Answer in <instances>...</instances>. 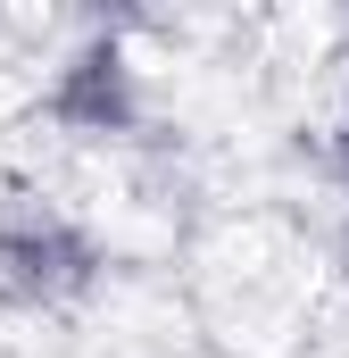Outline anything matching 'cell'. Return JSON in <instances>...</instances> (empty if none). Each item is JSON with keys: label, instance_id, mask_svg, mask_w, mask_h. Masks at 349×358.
I'll list each match as a JSON object with an SVG mask.
<instances>
[{"label": "cell", "instance_id": "1", "mask_svg": "<svg viewBox=\"0 0 349 358\" xmlns=\"http://www.w3.org/2000/svg\"><path fill=\"white\" fill-rule=\"evenodd\" d=\"M0 283L17 300H67L91 283V242L67 234L59 217H17L0 225Z\"/></svg>", "mask_w": 349, "mask_h": 358}, {"label": "cell", "instance_id": "2", "mask_svg": "<svg viewBox=\"0 0 349 358\" xmlns=\"http://www.w3.org/2000/svg\"><path fill=\"white\" fill-rule=\"evenodd\" d=\"M59 117H67V125H91V134L125 125V76H117V50H91L84 67L67 76V92H59Z\"/></svg>", "mask_w": 349, "mask_h": 358}]
</instances>
